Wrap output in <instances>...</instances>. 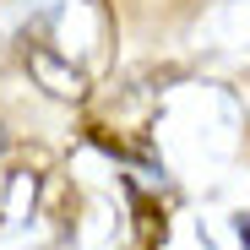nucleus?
I'll return each mask as SVG.
<instances>
[{
    "label": "nucleus",
    "mask_w": 250,
    "mask_h": 250,
    "mask_svg": "<svg viewBox=\"0 0 250 250\" xmlns=\"http://www.w3.org/2000/svg\"><path fill=\"white\" fill-rule=\"evenodd\" d=\"M0 147H6V136H0Z\"/></svg>",
    "instance_id": "nucleus-1"
}]
</instances>
